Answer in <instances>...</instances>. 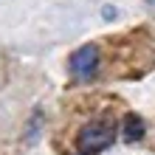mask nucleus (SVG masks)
<instances>
[{
  "mask_svg": "<svg viewBox=\"0 0 155 155\" xmlns=\"http://www.w3.org/2000/svg\"><path fill=\"white\" fill-rule=\"evenodd\" d=\"M144 138V118L135 116V113H127L124 116V141H141Z\"/></svg>",
  "mask_w": 155,
  "mask_h": 155,
  "instance_id": "7ed1b4c3",
  "label": "nucleus"
},
{
  "mask_svg": "<svg viewBox=\"0 0 155 155\" xmlns=\"http://www.w3.org/2000/svg\"><path fill=\"white\" fill-rule=\"evenodd\" d=\"M99 68H102V54H99V45H93V42H87V45H82V48H76L74 54H71V59H68L71 76L79 79V82L96 79Z\"/></svg>",
  "mask_w": 155,
  "mask_h": 155,
  "instance_id": "f03ea898",
  "label": "nucleus"
},
{
  "mask_svg": "<svg viewBox=\"0 0 155 155\" xmlns=\"http://www.w3.org/2000/svg\"><path fill=\"white\" fill-rule=\"evenodd\" d=\"M113 138H116L113 121L93 118V121H87V124L79 130V135H76V150H79L82 155H96V152H104L107 147H110Z\"/></svg>",
  "mask_w": 155,
  "mask_h": 155,
  "instance_id": "f257e3e1",
  "label": "nucleus"
},
{
  "mask_svg": "<svg viewBox=\"0 0 155 155\" xmlns=\"http://www.w3.org/2000/svg\"><path fill=\"white\" fill-rule=\"evenodd\" d=\"M147 6H150V8H152V12H155V0H147Z\"/></svg>",
  "mask_w": 155,
  "mask_h": 155,
  "instance_id": "20e7f679",
  "label": "nucleus"
}]
</instances>
